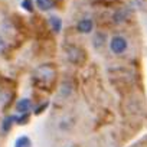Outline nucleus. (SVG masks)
Masks as SVG:
<instances>
[{
  "label": "nucleus",
  "instance_id": "6e6552de",
  "mask_svg": "<svg viewBox=\"0 0 147 147\" xmlns=\"http://www.w3.org/2000/svg\"><path fill=\"white\" fill-rule=\"evenodd\" d=\"M23 7L26 9V10H32V2H30V0H23Z\"/></svg>",
  "mask_w": 147,
  "mask_h": 147
},
{
  "label": "nucleus",
  "instance_id": "20e7f679",
  "mask_svg": "<svg viewBox=\"0 0 147 147\" xmlns=\"http://www.w3.org/2000/svg\"><path fill=\"white\" fill-rule=\"evenodd\" d=\"M49 25H51V28H52V30L53 32H61V29H62V20L58 18V16H51L49 18Z\"/></svg>",
  "mask_w": 147,
  "mask_h": 147
},
{
  "label": "nucleus",
  "instance_id": "0eeeda50",
  "mask_svg": "<svg viewBox=\"0 0 147 147\" xmlns=\"http://www.w3.org/2000/svg\"><path fill=\"white\" fill-rule=\"evenodd\" d=\"M13 120H15V117H7V118L5 120V123H3V130H5V131H7V130L10 128Z\"/></svg>",
  "mask_w": 147,
  "mask_h": 147
},
{
  "label": "nucleus",
  "instance_id": "1a4fd4ad",
  "mask_svg": "<svg viewBox=\"0 0 147 147\" xmlns=\"http://www.w3.org/2000/svg\"><path fill=\"white\" fill-rule=\"evenodd\" d=\"M5 48H6V42H5V39L2 36H0V53L5 51Z\"/></svg>",
  "mask_w": 147,
  "mask_h": 147
},
{
  "label": "nucleus",
  "instance_id": "f257e3e1",
  "mask_svg": "<svg viewBox=\"0 0 147 147\" xmlns=\"http://www.w3.org/2000/svg\"><path fill=\"white\" fill-rule=\"evenodd\" d=\"M110 48H111V51H113L114 53H117V55L123 53V52L127 49V40H125V38H123V36H114V38L110 40Z\"/></svg>",
  "mask_w": 147,
  "mask_h": 147
},
{
  "label": "nucleus",
  "instance_id": "423d86ee",
  "mask_svg": "<svg viewBox=\"0 0 147 147\" xmlns=\"http://www.w3.org/2000/svg\"><path fill=\"white\" fill-rule=\"evenodd\" d=\"M15 147H32V141H30V138H29V137L22 136V137H19V138L16 140Z\"/></svg>",
  "mask_w": 147,
  "mask_h": 147
},
{
  "label": "nucleus",
  "instance_id": "39448f33",
  "mask_svg": "<svg viewBox=\"0 0 147 147\" xmlns=\"http://www.w3.org/2000/svg\"><path fill=\"white\" fill-rule=\"evenodd\" d=\"M36 5L40 10L46 12V10H51L55 6V2L53 0H36Z\"/></svg>",
  "mask_w": 147,
  "mask_h": 147
},
{
  "label": "nucleus",
  "instance_id": "f03ea898",
  "mask_svg": "<svg viewBox=\"0 0 147 147\" xmlns=\"http://www.w3.org/2000/svg\"><path fill=\"white\" fill-rule=\"evenodd\" d=\"M77 29H78V32H81V33H90V32L94 29V22H92L91 19H82V20L78 22Z\"/></svg>",
  "mask_w": 147,
  "mask_h": 147
},
{
  "label": "nucleus",
  "instance_id": "7ed1b4c3",
  "mask_svg": "<svg viewBox=\"0 0 147 147\" xmlns=\"http://www.w3.org/2000/svg\"><path fill=\"white\" fill-rule=\"evenodd\" d=\"M32 108V102L29 98H22L18 104H16V110L20 113V114H26L28 111H30Z\"/></svg>",
  "mask_w": 147,
  "mask_h": 147
}]
</instances>
